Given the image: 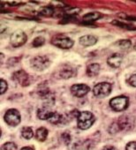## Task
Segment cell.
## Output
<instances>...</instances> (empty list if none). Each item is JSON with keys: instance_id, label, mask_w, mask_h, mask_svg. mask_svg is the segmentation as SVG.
Here are the masks:
<instances>
[{"instance_id": "obj_2", "label": "cell", "mask_w": 136, "mask_h": 150, "mask_svg": "<svg viewBox=\"0 0 136 150\" xmlns=\"http://www.w3.org/2000/svg\"><path fill=\"white\" fill-rule=\"evenodd\" d=\"M50 64V60L46 56H37L30 60V65L35 71H43Z\"/></svg>"}, {"instance_id": "obj_9", "label": "cell", "mask_w": 136, "mask_h": 150, "mask_svg": "<svg viewBox=\"0 0 136 150\" xmlns=\"http://www.w3.org/2000/svg\"><path fill=\"white\" fill-rule=\"evenodd\" d=\"M51 43L61 49H70L74 46V42L69 37H57L51 41Z\"/></svg>"}, {"instance_id": "obj_19", "label": "cell", "mask_w": 136, "mask_h": 150, "mask_svg": "<svg viewBox=\"0 0 136 150\" xmlns=\"http://www.w3.org/2000/svg\"><path fill=\"white\" fill-rule=\"evenodd\" d=\"M50 123L53 124V125H58L62 123V115L58 114L57 112H53L51 117L49 118L48 120Z\"/></svg>"}, {"instance_id": "obj_25", "label": "cell", "mask_w": 136, "mask_h": 150, "mask_svg": "<svg viewBox=\"0 0 136 150\" xmlns=\"http://www.w3.org/2000/svg\"><path fill=\"white\" fill-rule=\"evenodd\" d=\"M45 43V39L42 36H38L36 38H35V40L33 41V46L34 47H41Z\"/></svg>"}, {"instance_id": "obj_16", "label": "cell", "mask_w": 136, "mask_h": 150, "mask_svg": "<svg viewBox=\"0 0 136 150\" xmlns=\"http://www.w3.org/2000/svg\"><path fill=\"white\" fill-rule=\"evenodd\" d=\"M47 136H48V130L45 127H40L39 129H37L35 133V138L37 140L42 142L47 139Z\"/></svg>"}, {"instance_id": "obj_21", "label": "cell", "mask_w": 136, "mask_h": 150, "mask_svg": "<svg viewBox=\"0 0 136 150\" xmlns=\"http://www.w3.org/2000/svg\"><path fill=\"white\" fill-rule=\"evenodd\" d=\"M115 45L118 46V48L122 49V50H126V49H128V48L131 47L132 42H131L130 40L125 39V40H119V41H118V42L115 43Z\"/></svg>"}, {"instance_id": "obj_17", "label": "cell", "mask_w": 136, "mask_h": 150, "mask_svg": "<svg viewBox=\"0 0 136 150\" xmlns=\"http://www.w3.org/2000/svg\"><path fill=\"white\" fill-rule=\"evenodd\" d=\"M101 13H97V12H93V13H87L86 15L83 16V21L87 23H90L92 21H95L96 20H98L101 17Z\"/></svg>"}, {"instance_id": "obj_28", "label": "cell", "mask_w": 136, "mask_h": 150, "mask_svg": "<svg viewBox=\"0 0 136 150\" xmlns=\"http://www.w3.org/2000/svg\"><path fill=\"white\" fill-rule=\"evenodd\" d=\"M62 139L64 140V143L65 145H69V143L71 142V136L68 132H64L62 134Z\"/></svg>"}, {"instance_id": "obj_32", "label": "cell", "mask_w": 136, "mask_h": 150, "mask_svg": "<svg viewBox=\"0 0 136 150\" xmlns=\"http://www.w3.org/2000/svg\"><path fill=\"white\" fill-rule=\"evenodd\" d=\"M21 150H34V149L30 146H25V147H22Z\"/></svg>"}, {"instance_id": "obj_18", "label": "cell", "mask_w": 136, "mask_h": 150, "mask_svg": "<svg viewBox=\"0 0 136 150\" xmlns=\"http://www.w3.org/2000/svg\"><path fill=\"white\" fill-rule=\"evenodd\" d=\"M37 92H38V95H39L40 96L44 97V98L48 97V96H49V94H50V90H49V88L47 87L46 83H45V84L42 83V85H40L39 88H38V91H37Z\"/></svg>"}, {"instance_id": "obj_4", "label": "cell", "mask_w": 136, "mask_h": 150, "mask_svg": "<svg viewBox=\"0 0 136 150\" xmlns=\"http://www.w3.org/2000/svg\"><path fill=\"white\" fill-rule=\"evenodd\" d=\"M4 119L9 125L17 126L21 123V114L16 109H10L6 112Z\"/></svg>"}, {"instance_id": "obj_13", "label": "cell", "mask_w": 136, "mask_h": 150, "mask_svg": "<svg viewBox=\"0 0 136 150\" xmlns=\"http://www.w3.org/2000/svg\"><path fill=\"white\" fill-rule=\"evenodd\" d=\"M79 42L82 46L89 47L95 45L97 42V38L94 35H84L80 38Z\"/></svg>"}, {"instance_id": "obj_24", "label": "cell", "mask_w": 136, "mask_h": 150, "mask_svg": "<svg viewBox=\"0 0 136 150\" xmlns=\"http://www.w3.org/2000/svg\"><path fill=\"white\" fill-rule=\"evenodd\" d=\"M1 150H17V146L13 142H6L1 146Z\"/></svg>"}, {"instance_id": "obj_23", "label": "cell", "mask_w": 136, "mask_h": 150, "mask_svg": "<svg viewBox=\"0 0 136 150\" xmlns=\"http://www.w3.org/2000/svg\"><path fill=\"white\" fill-rule=\"evenodd\" d=\"M112 24L113 25H116L119 28H125L127 30H136V28L133 27L132 25H128V24H125V23H122L118 21H112Z\"/></svg>"}, {"instance_id": "obj_33", "label": "cell", "mask_w": 136, "mask_h": 150, "mask_svg": "<svg viewBox=\"0 0 136 150\" xmlns=\"http://www.w3.org/2000/svg\"><path fill=\"white\" fill-rule=\"evenodd\" d=\"M134 50H136V44H135V45H134Z\"/></svg>"}, {"instance_id": "obj_20", "label": "cell", "mask_w": 136, "mask_h": 150, "mask_svg": "<svg viewBox=\"0 0 136 150\" xmlns=\"http://www.w3.org/2000/svg\"><path fill=\"white\" fill-rule=\"evenodd\" d=\"M21 136L26 139H30L34 136V132L30 127H23L21 130Z\"/></svg>"}, {"instance_id": "obj_27", "label": "cell", "mask_w": 136, "mask_h": 150, "mask_svg": "<svg viewBox=\"0 0 136 150\" xmlns=\"http://www.w3.org/2000/svg\"><path fill=\"white\" fill-rule=\"evenodd\" d=\"M118 131H119V127H118V123H112L111 125H110V128H109L110 133L114 134V133L118 132Z\"/></svg>"}, {"instance_id": "obj_8", "label": "cell", "mask_w": 136, "mask_h": 150, "mask_svg": "<svg viewBox=\"0 0 136 150\" xmlns=\"http://www.w3.org/2000/svg\"><path fill=\"white\" fill-rule=\"evenodd\" d=\"M13 80L18 81L19 84L21 85L22 87H27V86L30 85V83H31L30 76L23 70H20V71L14 72L13 75Z\"/></svg>"}, {"instance_id": "obj_26", "label": "cell", "mask_w": 136, "mask_h": 150, "mask_svg": "<svg viewBox=\"0 0 136 150\" xmlns=\"http://www.w3.org/2000/svg\"><path fill=\"white\" fill-rule=\"evenodd\" d=\"M7 88H8L7 82L3 79L0 80V95L5 94L6 91L7 90Z\"/></svg>"}, {"instance_id": "obj_31", "label": "cell", "mask_w": 136, "mask_h": 150, "mask_svg": "<svg viewBox=\"0 0 136 150\" xmlns=\"http://www.w3.org/2000/svg\"><path fill=\"white\" fill-rule=\"evenodd\" d=\"M103 150H118V149H117L116 147L112 146H107L103 147Z\"/></svg>"}, {"instance_id": "obj_7", "label": "cell", "mask_w": 136, "mask_h": 150, "mask_svg": "<svg viewBox=\"0 0 136 150\" xmlns=\"http://www.w3.org/2000/svg\"><path fill=\"white\" fill-rule=\"evenodd\" d=\"M118 125L119 127V130H123V131L132 130L134 125L133 118L128 115H123L119 117L118 120Z\"/></svg>"}, {"instance_id": "obj_29", "label": "cell", "mask_w": 136, "mask_h": 150, "mask_svg": "<svg viewBox=\"0 0 136 150\" xmlns=\"http://www.w3.org/2000/svg\"><path fill=\"white\" fill-rule=\"evenodd\" d=\"M128 83H129L132 87L136 88V74H132V76L129 78Z\"/></svg>"}, {"instance_id": "obj_5", "label": "cell", "mask_w": 136, "mask_h": 150, "mask_svg": "<svg viewBox=\"0 0 136 150\" xmlns=\"http://www.w3.org/2000/svg\"><path fill=\"white\" fill-rule=\"evenodd\" d=\"M93 92L96 97H101V98L106 97L111 92V85L108 82L98 83L94 87Z\"/></svg>"}, {"instance_id": "obj_15", "label": "cell", "mask_w": 136, "mask_h": 150, "mask_svg": "<svg viewBox=\"0 0 136 150\" xmlns=\"http://www.w3.org/2000/svg\"><path fill=\"white\" fill-rule=\"evenodd\" d=\"M100 65L98 64H91L87 68V75L89 77H94L99 73Z\"/></svg>"}, {"instance_id": "obj_14", "label": "cell", "mask_w": 136, "mask_h": 150, "mask_svg": "<svg viewBox=\"0 0 136 150\" xmlns=\"http://www.w3.org/2000/svg\"><path fill=\"white\" fill-rule=\"evenodd\" d=\"M53 111L48 110L47 108H41V109H38L37 110V117L41 120H49V118L51 117Z\"/></svg>"}, {"instance_id": "obj_12", "label": "cell", "mask_w": 136, "mask_h": 150, "mask_svg": "<svg viewBox=\"0 0 136 150\" xmlns=\"http://www.w3.org/2000/svg\"><path fill=\"white\" fill-rule=\"evenodd\" d=\"M123 60V56L119 53H114L112 54L107 60L108 64L112 68H118L120 66Z\"/></svg>"}, {"instance_id": "obj_22", "label": "cell", "mask_w": 136, "mask_h": 150, "mask_svg": "<svg viewBox=\"0 0 136 150\" xmlns=\"http://www.w3.org/2000/svg\"><path fill=\"white\" fill-rule=\"evenodd\" d=\"M53 13H54V10L50 6H44L39 10V14L42 16H51Z\"/></svg>"}, {"instance_id": "obj_10", "label": "cell", "mask_w": 136, "mask_h": 150, "mask_svg": "<svg viewBox=\"0 0 136 150\" xmlns=\"http://www.w3.org/2000/svg\"><path fill=\"white\" fill-rule=\"evenodd\" d=\"M90 88L85 84H76L71 87V92L73 96L76 97H83L89 92Z\"/></svg>"}, {"instance_id": "obj_11", "label": "cell", "mask_w": 136, "mask_h": 150, "mask_svg": "<svg viewBox=\"0 0 136 150\" xmlns=\"http://www.w3.org/2000/svg\"><path fill=\"white\" fill-rule=\"evenodd\" d=\"M77 73V71L74 67L71 66V65H64V67H62L59 71V76L62 79H70L72 77H74Z\"/></svg>"}, {"instance_id": "obj_30", "label": "cell", "mask_w": 136, "mask_h": 150, "mask_svg": "<svg viewBox=\"0 0 136 150\" xmlns=\"http://www.w3.org/2000/svg\"><path fill=\"white\" fill-rule=\"evenodd\" d=\"M125 150H136V141H131L127 143Z\"/></svg>"}, {"instance_id": "obj_1", "label": "cell", "mask_w": 136, "mask_h": 150, "mask_svg": "<svg viewBox=\"0 0 136 150\" xmlns=\"http://www.w3.org/2000/svg\"><path fill=\"white\" fill-rule=\"evenodd\" d=\"M95 116L93 113L89 111H83L81 112L78 118V127L81 130H87L92 126V125L95 123Z\"/></svg>"}, {"instance_id": "obj_6", "label": "cell", "mask_w": 136, "mask_h": 150, "mask_svg": "<svg viewBox=\"0 0 136 150\" xmlns=\"http://www.w3.org/2000/svg\"><path fill=\"white\" fill-rule=\"evenodd\" d=\"M11 44L17 48V47H21L23 44L26 43L27 42V35L26 34L21 31V30H17L15 32H13L11 35V39H10Z\"/></svg>"}, {"instance_id": "obj_3", "label": "cell", "mask_w": 136, "mask_h": 150, "mask_svg": "<svg viewBox=\"0 0 136 150\" xmlns=\"http://www.w3.org/2000/svg\"><path fill=\"white\" fill-rule=\"evenodd\" d=\"M129 105V99L126 96H119L117 97L112 98L110 101V106L115 111H122L127 109Z\"/></svg>"}]
</instances>
